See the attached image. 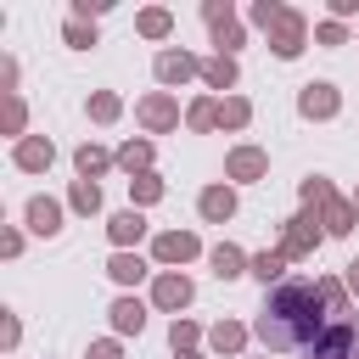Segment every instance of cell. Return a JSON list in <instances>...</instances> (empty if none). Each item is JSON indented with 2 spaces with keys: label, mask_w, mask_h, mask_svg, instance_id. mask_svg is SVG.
<instances>
[{
  "label": "cell",
  "mask_w": 359,
  "mask_h": 359,
  "mask_svg": "<svg viewBox=\"0 0 359 359\" xmlns=\"http://www.w3.org/2000/svg\"><path fill=\"white\" fill-rule=\"evenodd\" d=\"M196 208H202V219H213V224H224V219L236 213V196H230V185H208Z\"/></svg>",
  "instance_id": "5bb4252c"
},
{
  "label": "cell",
  "mask_w": 359,
  "mask_h": 359,
  "mask_svg": "<svg viewBox=\"0 0 359 359\" xmlns=\"http://www.w3.org/2000/svg\"><path fill=\"white\" fill-rule=\"evenodd\" d=\"M303 359H359V314H353V320L325 325V331L303 348Z\"/></svg>",
  "instance_id": "277c9868"
},
{
  "label": "cell",
  "mask_w": 359,
  "mask_h": 359,
  "mask_svg": "<svg viewBox=\"0 0 359 359\" xmlns=\"http://www.w3.org/2000/svg\"><path fill=\"white\" fill-rule=\"evenodd\" d=\"M28 230H34V236H56V230H62V208H56L50 196H34V202H28Z\"/></svg>",
  "instance_id": "8fae6325"
},
{
  "label": "cell",
  "mask_w": 359,
  "mask_h": 359,
  "mask_svg": "<svg viewBox=\"0 0 359 359\" xmlns=\"http://www.w3.org/2000/svg\"><path fill=\"white\" fill-rule=\"evenodd\" d=\"M348 286H353V292H359V258H353V264H348Z\"/></svg>",
  "instance_id": "e575fe53"
},
{
  "label": "cell",
  "mask_w": 359,
  "mask_h": 359,
  "mask_svg": "<svg viewBox=\"0 0 359 359\" xmlns=\"http://www.w3.org/2000/svg\"><path fill=\"white\" fill-rule=\"evenodd\" d=\"M90 359H118V342H95V348H90Z\"/></svg>",
  "instance_id": "836d02e7"
},
{
  "label": "cell",
  "mask_w": 359,
  "mask_h": 359,
  "mask_svg": "<svg viewBox=\"0 0 359 359\" xmlns=\"http://www.w3.org/2000/svg\"><path fill=\"white\" fill-rule=\"evenodd\" d=\"M151 297H157V309H185V303H191V280H185V275H157Z\"/></svg>",
  "instance_id": "4fadbf2b"
},
{
  "label": "cell",
  "mask_w": 359,
  "mask_h": 359,
  "mask_svg": "<svg viewBox=\"0 0 359 359\" xmlns=\"http://www.w3.org/2000/svg\"><path fill=\"white\" fill-rule=\"evenodd\" d=\"M107 230H112V241H118V247H129V241H140V236H146V219L129 208V213H112V224H107Z\"/></svg>",
  "instance_id": "9a60e30c"
},
{
  "label": "cell",
  "mask_w": 359,
  "mask_h": 359,
  "mask_svg": "<svg viewBox=\"0 0 359 359\" xmlns=\"http://www.w3.org/2000/svg\"><path fill=\"white\" fill-rule=\"evenodd\" d=\"M129 196H135V202H157V196H163V180H157V174H135V180H129Z\"/></svg>",
  "instance_id": "484cf974"
},
{
  "label": "cell",
  "mask_w": 359,
  "mask_h": 359,
  "mask_svg": "<svg viewBox=\"0 0 359 359\" xmlns=\"http://www.w3.org/2000/svg\"><path fill=\"white\" fill-rule=\"evenodd\" d=\"M303 202H309V208H320V224H325L331 236H348V230H353V208H348V202H342L320 174H314V180H303Z\"/></svg>",
  "instance_id": "3957f363"
},
{
  "label": "cell",
  "mask_w": 359,
  "mask_h": 359,
  "mask_svg": "<svg viewBox=\"0 0 359 359\" xmlns=\"http://www.w3.org/2000/svg\"><path fill=\"white\" fill-rule=\"evenodd\" d=\"M118 163H123L129 174H146V163H151V146H146V140H129V146L118 151Z\"/></svg>",
  "instance_id": "7402d4cb"
},
{
  "label": "cell",
  "mask_w": 359,
  "mask_h": 359,
  "mask_svg": "<svg viewBox=\"0 0 359 359\" xmlns=\"http://www.w3.org/2000/svg\"><path fill=\"white\" fill-rule=\"evenodd\" d=\"M174 359H196V353H174Z\"/></svg>",
  "instance_id": "d590c367"
},
{
  "label": "cell",
  "mask_w": 359,
  "mask_h": 359,
  "mask_svg": "<svg viewBox=\"0 0 359 359\" xmlns=\"http://www.w3.org/2000/svg\"><path fill=\"white\" fill-rule=\"evenodd\" d=\"M348 34H342V22H320V45H342Z\"/></svg>",
  "instance_id": "d6a6232c"
},
{
  "label": "cell",
  "mask_w": 359,
  "mask_h": 359,
  "mask_svg": "<svg viewBox=\"0 0 359 359\" xmlns=\"http://www.w3.org/2000/svg\"><path fill=\"white\" fill-rule=\"evenodd\" d=\"M320 309H331L325 303V292H320V280H280L275 292H269V303H264V314H258V342L269 348V353H280V348H309L314 337H320Z\"/></svg>",
  "instance_id": "6da1fadb"
},
{
  "label": "cell",
  "mask_w": 359,
  "mask_h": 359,
  "mask_svg": "<svg viewBox=\"0 0 359 359\" xmlns=\"http://www.w3.org/2000/svg\"><path fill=\"white\" fill-rule=\"evenodd\" d=\"M241 269H247V258H241V247H230V241H219V247H213V275H219V280H236Z\"/></svg>",
  "instance_id": "2e32d148"
},
{
  "label": "cell",
  "mask_w": 359,
  "mask_h": 359,
  "mask_svg": "<svg viewBox=\"0 0 359 359\" xmlns=\"http://www.w3.org/2000/svg\"><path fill=\"white\" fill-rule=\"evenodd\" d=\"M191 73H196V56H191V50H163V56H157V79H163V84H185Z\"/></svg>",
  "instance_id": "30bf717a"
},
{
  "label": "cell",
  "mask_w": 359,
  "mask_h": 359,
  "mask_svg": "<svg viewBox=\"0 0 359 359\" xmlns=\"http://www.w3.org/2000/svg\"><path fill=\"white\" fill-rule=\"evenodd\" d=\"M264 168H269V157H264L258 146H236V151H230V163H224V174H230V180H264Z\"/></svg>",
  "instance_id": "ba28073f"
},
{
  "label": "cell",
  "mask_w": 359,
  "mask_h": 359,
  "mask_svg": "<svg viewBox=\"0 0 359 359\" xmlns=\"http://www.w3.org/2000/svg\"><path fill=\"white\" fill-rule=\"evenodd\" d=\"M202 79H208L213 90H230V84H236V62H230V56H208V62H202Z\"/></svg>",
  "instance_id": "ac0fdd59"
},
{
  "label": "cell",
  "mask_w": 359,
  "mask_h": 359,
  "mask_svg": "<svg viewBox=\"0 0 359 359\" xmlns=\"http://www.w3.org/2000/svg\"><path fill=\"white\" fill-rule=\"evenodd\" d=\"M140 123L163 135V129H174V123H180V107H174L168 95H146V101H140Z\"/></svg>",
  "instance_id": "9c48e42d"
},
{
  "label": "cell",
  "mask_w": 359,
  "mask_h": 359,
  "mask_svg": "<svg viewBox=\"0 0 359 359\" xmlns=\"http://www.w3.org/2000/svg\"><path fill=\"white\" fill-rule=\"evenodd\" d=\"M252 22H264V28H269L275 56H297V50H303L309 22H303L297 11H286V6H275V0H258V6H252Z\"/></svg>",
  "instance_id": "7a4b0ae2"
},
{
  "label": "cell",
  "mask_w": 359,
  "mask_h": 359,
  "mask_svg": "<svg viewBox=\"0 0 359 359\" xmlns=\"http://www.w3.org/2000/svg\"><path fill=\"white\" fill-rule=\"evenodd\" d=\"M297 112H303V118H331V112H337V84H303Z\"/></svg>",
  "instance_id": "8992f818"
},
{
  "label": "cell",
  "mask_w": 359,
  "mask_h": 359,
  "mask_svg": "<svg viewBox=\"0 0 359 359\" xmlns=\"http://www.w3.org/2000/svg\"><path fill=\"white\" fill-rule=\"evenodd\" d=\"M90 112H95L101 123H112V118H118V95H95V101H90Z\"/></svg>",
  "instance_id": "4dcf8cb0"
},
{
  "label": "cell",
  "mask_w": 359,
  "mask_h": 359,
  "mask_svg": "<svg viewBox=\"0 0 359 359\" xmlns=\"http://www.w3.org/2000/svg\"><path fill=\"white\" fill-rule=\"evenodd\" d=\"M168 342H174V353H191V342H196V325H191V320H174Z\"/></svg>",
  "instance_id": "f1b7e54d"
},
{
  "label": "cell",
  "mask_w": 359,
  "mask_h": 359,
  "mask_svg": "<svg viewBox=\"0 0 359 359\" xmlns=\"http://www.w3.org/2000/svg\"><path fill=\"white\" fill-rule=\"evenodd\" d=\"M112 325L129 337V331H140V325H146V309H140L135 297H118V303H112Z\"/></svg>",
  "instance_id": "e0dca14e"
},
{
  "label": "cell",
  "mask_w": 359,
  "mask_h": 359,
  "mask_svg": "<svg viewBox=\"0 0 359 359\" xmlns=\"http://www.w3.org/2000/svg\"><path fill=\"white\" fill-rule=\"evenodd\" d=\"M219 123V101H196L191 107V129H213Z\"/></svg>",
  "instance_id": "83f0119b"
},
{
  "label": "cell",
  "mask_w": 359,
  "mask_h": 359,
  "mask_svg": "<svg viewBox=\"0 0 359 359\" xmlns=\"http://www.w3.org/2000/svg\"><path fill=\"white\" fill-rule=\"evenodd\" d=\"M247 118H252V107H247L241 95H230V101H219V123H224V129H241Z\"/></svg>",
  "instance_id": "44dd1931"
},
{
  "label": "cell",
  "mask_w": 359,
  "mask_h": 359,
  "mask_svg": "<svg viewBox=\"0 0 359 359\" xmlns=\"http://www.w3.org/2000/svg\"><path fill=\"white\" fill-rule=\"evenodd\" d=\"M73 208H79V213H95V208H101V191H95V180H79V185H73Z\"/></svg>",
  "instance_id": "4316f807"
},
{
  "label": "cell",
  "mask_w": 359,
  "mask_h": 359,
  "mask_svg": "<svg viewBox=\"0 0 359 359\" xmlns=\"http://www.w3.org/2000/svg\"><path fill=\"white\" fill-rule=\"evenodd\" d=\"M241 342H247V331H241L236 320H224V325H213V348H219V353H236Z\"/></svg>",
  "instance_id": "603a6c76"
},
{
  "label": "cell",
  "mask_w": 359,
  "mask_h": 359,
  "mask_svg": "<svg viewBox=\"0 0 359 359\" xmlns=\"http://www.w3.org/2000/svg\"><path fill=\"white\" fill-rule=\"evenodd\" d=\"M353 202H359V191H353Z\"/></svg>",
  "instance_id": "8d00e7d4"
},
{
  "label": "cell",
  "mask_w": 359,
  "mask_h": 359,
  "mask_svg": "<svg viewBox=\"0 0 359 359\" xmlns=\"http://www.w3.org/2000/svg\"><path fill=\"white\" fill-rule=\"evenodd\" d=\"M50 157H56V146H50L45 135H22V140H17V168L39 174V168H50Z\"/></svg>",
  "instance_id": "52a82bcc"
},
{
  "label": "cell",
  "mask_w": 359,
  "mask_h": 359,
  "mask_svg": "<svg viewBox=\"0 0 359 359\" xmlns=\"http://www.w3.org/2000/svg\"><path fill=\"white\" fill-rule=\"evenodd\" d=\"M320 292H325V303H331V309H337V314H342V309H348V297H342V280H320Z\"/></svg>",
  "instance_id": "1f68e13d"
},
{
  "label": "cell",
  "mask_w": 359,
  "mask_h": 359,
  "mask_svg": "<svg viewBox=\"0 0 359 359\" xmlns=\"http://www.w3.org/2000/svg\"><path fill=\"white\" fill-rule=\"evenodd\" d=\"M320 219H309V213H297V219H286V236H280V252L286 258H309L314 252V241H320V230H314Z\"/></svg>",
  "instance_id": "5b68a950"
},
{
  "label": "cell",
  "mask_w": 359,
  "mask_h": 359,
  "mask_svg": "<svg viewBox=\"0 0 359 359\" xmlns=\"http://www.w3.org/2000/svg\"><path fill=\"white\" fill-rule=\"evenodd\" d=\"M67 45H79V50H84V45H95V28H84V22L73 17V22H67Z\"/></svg>",
  "instance_id": "f546056e"
},
{
  "label": "cell",
  "mask_w": 359,
  "mask_h": 359,
  "mask_svg": "<svg viewBox=\"0 0 359 359\" xmlns=\"http://www.w3.org/2000/svg\"><path fill=\"white\" fill-rule=\"evenodd\" d=\"M168 22H174V17H168L163 6H151V11H140V34H146V39H163V34H168Z\"/></svg>",
  "instance_id": "cb8c5ba5"
},
{
  "label": "cell",
  "mask_w": 359,
  "mask_h": 359,
  "mask_svg": "<svg viewBox=\"0 0 359 359\" xmlns=\"http://www.w3.org/2000/svg\"><path fill=\"white\" fill-rule=\"evenodd\" d=\"M157 258H163V264H185V258H196V236H191V230H168V236H157Z\"/></svg>",
  "instance_id": "7c38bea8"
},
{
  "label": "cell",
  "mask_w": 359,
  "mask_h": 359,
  "mask_svg": "<svg viewBox=\"0 0 359 359\" xmlns=\"http://www.w3.org/2000/svg\"><path fill=\"white\" fill-rule=\"evenodd\" d=\"M107 275H112V280H123V286H129V280H140V275H146V264H140V258H135V252H118V258H112V264H107Z\"/></svg>",
  "instance_id": "ffe728a7"
},
{
  "label": "cell",
  "mask_w": 359,
  "mask_h": 359,
  "mask_svg": "<svg viewBox=\"0 0 359 359\" xmlns=\"http://www.w3.org/2000/svg\"><path fill=\"white\" fill-rule=\"evenodd\" d=\"M73 163H79V174H84V180H95V174L107 168V151H101V146H79V157H73Z\"/></svg>",
  "instance_id": "d4e9b609"
},
{
  "label": "cell",
  "mask_w": 359,
  "mask_h": 359,
  "mask_svg": "<svg viewBox=\"0 0 359 359\" xmlns=\"http://www.w3.org/2000/svg\"><path fill=\"white\" fill-rule=\"evenodd\" d=\"M252 275H258L264 286H269V280H280V275H286V252H280V247L258 252V258H252Z\"/></svg>",
  "instance_id": "d6986e66"
}]
</instances>
